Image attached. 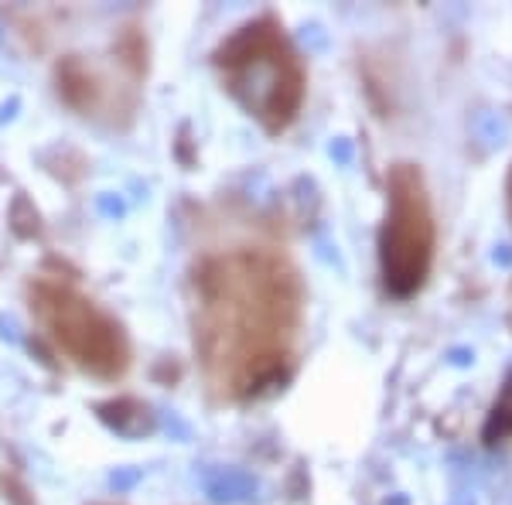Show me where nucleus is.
Returning <instances> with one entry per match:
<instances>
[{
  "label": "nucleus",
  "mask_w": 512,
  "mask_h": 505,
  "mask_svg": "<svg viewBox=\"0 0 512 505\" xmlns=\"http://www.w3.org/2000/svg\"><path fill=\"white\" fill-rule=\"evenodd\" d=\"M437 253V219L424 171L393 164L386 175V215L379 226V277L386 294L414 297L424 291Z\"/></svg>",
  "instance_id": "3"
},
{
  "label": "nucleus",
  "mask_w": 512,
  "mask_h": 505,
  "mask_svg": "<svg viewBox=\"0 0 512 505\" xmlns=\"http://www.w3.org/2000/svg\"><path fill=\"white\" fill-rule=\"evenodd\" d=\"M31 314L52 345L76 369L99 379H117L130 366V345L117 318L65 280H35Z\"/></svg>",
  "instance_id": "4"
},
{
  "label": "nucleus",
  "mask_w": 512,
  "mask_h": 505,
  "mask_svg": "<svg viewBox=\"0 0 512 505\" xmlns=\"http://www.w3.org/2000/svg\"><path fill=\"white\" fill-rule=\"evenodd\" d=\"M304 328V284L274 250L212 256L195 273V349L229 400L280 386Z\"/></svg>",
  "instance_id": "1"
},
{
  "label": "nucleus",
  "mask_w": 512,
  "mask_h": 505,
  "mask_svg": "<svg viewBox=\"0 0 512 505\" xmlns=\"http://www.w3.org/2000/svg\"><path fill=\"white\" fill-rule=\"evenodd\" d=\"M219 76L250 117L270 134L297 120L308 93V69L274 18H256L216 52Z\"/></svg>",
  "instance_id": "2"
},
{
  "label": "nucleus",
  "mask_w": 512,
  "mask_h": 505,
  "mask_svg": "<svg viewBox=\"0 0 512 505\" xmlns=\"http://www.w3.org/2000/svg\"><path fill=\"white\" fill-rule=\"evenodd\" d=\"M506 198H509V212H512V168H509V178H506Z\"/></svg>",
  "instance_id": "6"
},
{
  "label": "nucleus",
  "mask_w": 512,
  "mask_h": 505,
  "mask_svg": "<svg viewBox=\"0 0 512 505\" xmlns=\"http://www.w3.org/2000/svg\"><path fill=\"white\" fill-rule=\"evenodd\" d=\"M509 434H512V376H509L506 389H502L499 403L492 407L489 427H485V441H489V444H499V441H506Z\"/></svg>",
  "instance_id": "5"
}]
</instances>
